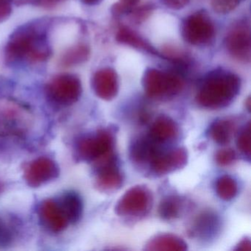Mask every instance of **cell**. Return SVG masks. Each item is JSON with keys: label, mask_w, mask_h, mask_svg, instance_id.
<instances>
[{"label": "cell", "mask_w": 251, "mask_h": 251, "mask_svg": "<svg viewBox=\"0 0 251 251\" xmlns=\"http://www.w3.org/2000/svg\"><path fill=\"white\" fill-rule=\"evenodd\" d=\"M34 115L23 102L0 98V136H20L33 127Z\"/></svg>", "instance_id": "cell-1"}, {"label": "cell", "mask_w": 251, "mask_h": 251, "mask_svg": "<svg viewBox=\"0 0 251 251\" xmlns=\"http://www.w3.org/2000/svg\"><path fill=\"white\" fill-rule=\"evenodd\" d=\"M49 48L39 44V36L33 30H25L11 38L6 47L8 59L28 58L33 61H43L49 58Z\"/></svg>", "instance_id": "cell-2"}, {"label": "cell", "mask_w": 251, "mask_h": 251, "mask_svg": "<svg viewBox=\"0 0 251 251\" xmlns=\"http://www.w3.org/2000/svg\"><path fill=\"white\" fill-rule=\"evenodd\" d=\"M48 98L54 103L60 105H70L75 103L81 94L80 80L72 75L55 76L46 86Z\"/></svg>", "instance_id": "cell-3"}, {"label": "cell", "mask_w": 251, "mask_h": 251, "mask_svg": "<svg viewBox=\"0 0 251 251\" xmlns=\"http://www.w3.org/2000/svg\"><path fill=\"white\" fill-rule=\"evenodd\" d=\"M59 169L56 163L48 157H39L25 167L24 178L30 187L37 188L56 178Z\"/></svg>", "instance_id": "cell-4"}, {"label": "cell", "mask_w": 251, "mask_h": 251, "mask_svg": "<svg viewBox=\"0 0 251 251\" xmlns=\"http://www.w3.org/2000/svg\"><path fill=\"white\" fill-rule=\"evenodd\" d=\"M183 36L191 45H205L214 37V27L208 17L198 13L186 19L183 24Z\"/></svg>", "instance_id": "cell-5"}, {"label": "cell", "mask_w": 251, "mask_h": 251, "mask_svg": "<svg viewBox=\"0 0 251 251\" xmlns=\"http://www.w3.org/2000/svg\"><path fill=\"white\" fill-rule=\"evenodd\" d=\"M226 46L228 53L241 62H249L251 55V36L249 26L239 23L227 33Z\"/></svg>", "instance_id": "cell-6"}, {"label": "cell", "mask_w": 251, "mask_h": 251, "mask_svg": "<svg viewBox=\"0 0 251 251\" xmlns=\"http://www.w3.org/2000/svg\"><path fill=\"white\" fill-rule=\"evenodd\" d=\"M239 86V79L228 73H217L207 80L201 98L206 100H218L231 96Z\"/></svg>", "instance_id": "cell-7"}, {"label": "cell", "mask_w": 251, "mask_h": 251, "mask_svg": "<svg viewBox=\"0 0 251 251\" xmlns=\"http://www.w3.org/2000/svg\"><path fill=\"white\" fill-rule=\"evenodd\" d=\"M38 213L42 226L52 233L62 232L70 223L59 200L47 199L42 201Z\"/></svg>", "instance_id": "cell-8"}, {"label": "cell", "mask_w": 251, "mask_h": 251, "mask_svg": "<svg viewBox=\"0 0 251 251\" xmlns=\"http://www.w3.org/2000/svg\"><path fill=\"white\" fill-rule=\"evenodd\" d=\"M145 81L147 89L152 95L176 92L181 83L176 75L155 69L147 72Z\"/></svg>", "instance_id": "cell-9"}, {"label": "cell", "mask_w": 251, "mask_h": 251, "mask_svg": "<svg viewBox=\"0 0 251 251\" xmlns=\"http://www.w3.org/2000/svg\"><path fill=\"white\" fill-rule=\"evenodd\" d=\"M93 86L99 96L104 98L113 96L117 86L115 72L109 68L102 69L97 72L93 77Z\"/></svg>", "instance_id": "cell-10"}, {"label": "cell", "mask_w": 251, "mask_h": 251, "mask_svg": "<svg viewBox=\"0 0 251 251\" xmlns=\"http://www.w3.org/2000/svg\"><path fill=\"white\" fill-rule=\"evenodd\" d=\"M90 56V50L85 45H77L67 48L59 60L61 67L69 68L80 65L88 61Z\"/></svg>", "instance_id": "cell-11"}, {"label": "cell", "mask_w": 251, "mask_h": 251, "mask_svg": "<svg viewBox=\"0 0 251 251\" xmlns=\"http://www.w3.org/2000/svg\"><path fill=\"white\" fill-rule=\"evenodd\" d=\"M117 40L120 43L129 45L136 49L143 50L151 53L155 52L153 48H151L137 33L127 27H122L119 29L117 33Z\"/></svg>", "instance_id": "cell-12"}, {"label": "cell", "mask_w": 251, "mask_h": 251, "mask_svg": "<svg viewBox=\"0 0 251 251\" xmlns=\"http://www.w3.org/2000/svg\"><path fill=\"white\" fill-rule=\"evenodd\" d=\"M64 207L70 223H75L78 220L81 214V202L78 197L74 193H66L59 199Z\"/></svg>", "instance_id": "cell-13"}, {"label": "cell", "mask_w": 251, "mask_h": 251, "mask_svg": "<svg viewBox=\"0 0 251 251\" xmlns=\"http://www.w3.org/2000/svg\"><path fill=\"white\" fill-rule=\"evenodd\" d=\"M16 235V227L11 220L0 216V246L11 245Z\"/></svg>", "instance_id": "cell-14"}, {"label": "cell", "mask_w": 251, "mask_h": 251, "mask_svg": "<svg viewBox=\"0 0 251 251\" xmlns=\"http://www.w3.org/2000/svg\"><path fill=\"white\" fill-rule=\"evenodd\" d=\"M241 0H211L213 9L218 14H226L231 12L239 5Z\"/></svg>", "instance_id": "cell-15"}, {"label": "cell", "mask_w": 251, "mask_h": 251, "mask_svg": "<svg viewBox=\"0 0 251 251\" xmlns=\"http://www.w3.org/2000/svg\"><path fill=\"white\" fill-rule=\"evenodd\" d=\"M139 1L140 0H120V2L114 7L113 11H114V14H116L129 12L137 5Z\"/></svg>", "instance_id": "cell-16"}, {"label": "cell", "mask_w": 251, "mask_h": 251, "mask_svg": "<svg viewBox=\"0 0 251 251\" xmlns=\"http://www.w3.org/2000/svg\"><path fill=\"white\" fill-rule=\"evenodd\" d=\"M12 12L10 0H0V23L6 20Z\"/></svg>", "instance_id": "cell-17"}, {"label": "cell", "mask_w": 251, "mask_h": 251, "mask_svg": "<svg viewBox=\"0 0 251 251\" xmlns=\"http://www.w3.org/2000/svg\"><path fill=\"white\" fill-rule=\"evenodd\" d=\"M161 1L166 6L171 9L179 10L184 8L187 5L189 0H161Z\"/></svg>", "instance_id": "cell-18"}, {"label": "cell", "mask_w": 251, "mask_h": 251, "mask_svg": "<svg viewBox=\"0 0 251 251\" xmlns=\"http://www.w3.org/2000/svg\"><path fill=\"white\" fill-rule=\"evenodd\" d=\"M67 0H35L38 6L45 8H53L61 4L64 3Z\"/></svg>", "instance_id": "cell-19"}, {"label": "cell", "mask_w": 251, "mask_h": 251, "mask_svg": "<svg viewBox=\"0 0 251 251\" xmlns=\"http://www.w3.org/2000/svg\"><path fill=\"white\" fill-rule=\"evenodd\" d=\"M144 8H141V9L137 10L135 12V18L137 20H141L142 19L145 18L148 16V14L150 12V8L147 6H143Z\"/></svg>", "instance_id": "cell-20"}, {"label": "cell", "mask_w": 251, "mask_h": 251, "mask_svg": "<svg viewBox=\"0 0 251 251\" xmlns=\"http://www.w3.org/2000/svg\"><path fill=\"white\" fill-rule=\"evenodd\" d=\"M83 3L88 5H95L99 4L102 0H81Z\"/></svg>", "instance_id": "cell-21"}]
</instances>
